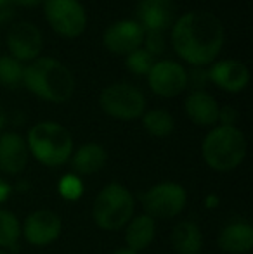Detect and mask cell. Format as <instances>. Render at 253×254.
I'll use <instances>...</instances> for the list:
<instances>
[{"mask_svg":"<svg viewBox=\"0 0 253 254\" xmlns=\"http://www.w3.org/2000/svg\"><path fill=\"white\" fill-rule=\"evenodd\" d=\"M170 44L179 59L191 67H208L222 52L226 30L215 14L208 10H189L172 24Z\"/></svg>","mask_w":253,"mask_h":254,"instance_id":"obj_1","label":"cell"},{"mask_svg":"<svg viewBox=\"0 0 253 254\" xmlns=\"http://www.w3.org/2000/svg\"><path fill=\"white\" fill-rule=\"evenodd\" d=\"M23 87L45 102L64 104L75 94V76L59 59L40 56L24 66Z\"/></svg>","mask_w":253,"mask_h":254,"instance_id":"obj_2","label":"cell"},{"mask_svg":"<svg viewBox=\"0 0 253 254\" xmlns=\"http://www.w3.org/2000/svg\"><path fill=\"white\" fill-rule=\"evenodd\" d=\"M201 156L206 166L217 173L236 170L247 157L245 133L238 127L217 125L203 138Z\"/></svg>","mask_w":253,"mask_h":254,"instance_id":"obj_3","label":"cell"},{"mask_svg":"<svg viewBox=\"0 0 253 254\" xmlns=\"http://www.w3.org/2000/svg\"><path fill=\"white\" fill-rule=\"evenodd\" d=\"M30 156L49 168L63 166L73 154V137L70 130L56 121H38L24 138Z\"/></svg>","mask_w":253,"mask_h":254,"instance_id":"obj_4","label":"cell"},{"mask_svg":"<svg viewBox=\"0 0 253 254\" xmlns=\"http://www.w3.org/2000/svg\"><path fill=\"white\" fill-rule=\"evenodd\" d=\"M134 209L135 201L132 192L125 185L111 182L101 189L92 204V218L101 230L116 232L127 227L134 216Z\"/></svg>","mask_w":253,"mask_h":254,"instance_id":"obj_5","label":"cell"},{"mask_svg":"<svg viewBox=\"0 0 253 254\" xmlns=\"http://www.w3.org/2000/svg\"><path fill=\"white\" fill-rule=\"evenodd\" d=\"M99 106L109 118L134 121L146 113V97L135 85L118 81L102 88L99 94Z\"/></svg>","mask_w":253,"mask_h":254,"instance_id":"obj_6","label":"cell"},{"mask_svg":"<svg viewBox=\"0 0 253 254\" xmlns=\"http://www.w3.org/2000/svg\"><path fill=\"white\" fill-rule=\"evenodd\" d=\"M44 17L51 30L63 38H78L87 30V10L80 0H44Z\"/></svg>","mask_w":253,"mask_h":254,"instance_id":"obj_7","label":"cell"},{"mask_svg":"<svg viewBox=\"0 0 253 254\" xmlns=\"http://www.w3.org/2000/svg\"><path fill=\"white\" fill-rule=\"evenodd\" d=\"M141 204L153 220H170L179 216L187 206V190L177 182H162L141 195Z\"/></svg>","mask_w":253,"mask_h":254,"instance_id":"obj_8","label":"cell"},{"mask_svg":"<svg viewBox=\"0 0 253 254\" xmlns=\"http://www.w3.org/2000/svg\"><path fill=\"white\" fill-rule=\"evenodd\" d=\"M148 87L162 99H173L187 90V69L172 59L155 61L148 73Z\"/></svg>","mask_w":253,"mask_h":254,"instance_id":"obj_9","label":"cell"},{"mask_svg":"<svg viewBox=\"0 0 253 254\" xmlns=\"http://www.w3.org/2000/svg\"><path fill=\"white\" fill-rule=\"evenodd\" d=\"M7 49L9 56L21 64L38 59L44 51V35L37 24L30 21H17L7 31Z\"/></svg>","mask_w":253,"mask_h":254,"instance_id":"obj_10","label":"cell"},{"mask_svg":"<svg viewBox=\"0 0 253 254\" xmlns=\"http://www.w3.org/2000/svg\"><path fill=\"white\" fill-rule=\"evenodd\" d=\"M63 232V220L52 209H37L28 214L21 225V234L28 244L44 248L59 239Z\"/></svg>","mask_w":253,"mask_h":254,"instance_id":"obj_11","label":"cell"},{"mask_svg":"<svg viewBox=\"0 0 253 254\" xmlns=\"http://www.w3.org/2000/svg\"><path fill=\"white\" fill-rule=\"evenodd\" d=\"M144 30L135 19H120L111 23L102 35V45L108 52L125 57L142 47Z\"/></svg>","mask_w":253,"mask_h":254,"instance_id":"obj_12","label":"cell"},{"mask_svg":"<svg viewBox=\"0 0 253 254\" xmlns=\"http://www.w3.org/2000/svg\"><path fill=\"white\" fill-rule=\"evenodd\" d=\"M208 81L227 94H240L250 83V69L236 59H220L206 67Z\"/></svg>","mask_w":253,"mask_h":254,"instance_id":"obj_13","label":"cell"},{"mask_svg":"<svg viewBox=\"0 0 253 254\" xmlns=\"http://www.w3.org/2000/svg\"><path fill=\"white\" fill-rule=\"evenodd\" d=\"M177 19L175 0H139L135 9V21L144 31L165 33Z\"/></svg>","mask_w":253,"mask_h":254,"instance_id":"obj_14","label":"cell"},{"mask_svg":"<svg viewBox=\"0 0 253 254\" xmlns=\"http://www.w3.org/2000/svg\"><path fill=\"white\" fill-rule=\"evenodd\" d=\"M30 151L26 140L16 131L0 133V171L10 177L21 175L28 166Z\"/></svg>","mask_w":253,"mask_h":254,"instance_id":"obj_15","label":"cell"},{"mask_svg":"<svg viewBox=\"0 0 253 254\" xmlns=\"http://www.w3.org/2000/svg\"><path fill=\"white\" fill-rule=\"evenodd\" d=\"M219 102L206 90H194L184 101L187 118L198 127H217L219 123Z\"/></svg>","mask_w":253,"mask_h":254,"instance_id":"obj_16","label":"cell"},{"mask_svg":"<svg viewBox=\"0 0 253 254\" xmlns=\"http://www.w3.org/2000/svg\"><path fill=\"white\" fill-rule=\"evenodd\" d=\"M217 244L227 254L250 253L253 248V227L243 220L231 221L220 230Z\"/></svg>","mask_w":253,"mask_h":254,"instance_id":"obj_17","label":"cell"},{"mask_svg":"<svg viewBox=\"0 0 253 254\" xmlns=\"http://www.w3.org/2000/svg\"><path fill=\"white\" fill-rule=\"evenodd\" d=\"M106 163H108V152L101 144H95V142L80 145L70 157L73 173L84 175V177L99 173L106 166Z\"/></svg>","mask_w":253,"mask_h":254,"instance_id":"obj_18","label":"cell"},{"mask_svg":"<svg viewBox=\"0 0 253 254\" xmlns=\"http://www.w3.org/2000/svg\"><path fill=\"white\" fill-rule=\"evenodd\" d=\"M156 235V220H153L148 214L132 216V220L125 227V248L135 253L144 251L149 248Z\"/></svg>","mask_w":253,"mask_h":254,"instance_id":"obj_19","label":"cell"},{"mask_svg":"<svg viewBox=\"0 0 253 254\" xmlns=\"http://www.w3.org/2000/svg\"><path fill=\"white\" fill-rule=\"evenodd\" d=\"M170 242L177 254H199L203 249V232L194 221H179L172 228Z\"/></svg>","mask_w":253,"mask_h":254,"instance_id":"obj_20","label":"cell"},{"mask_svg":"<svg viewBox=\"0 0 253 254\" xmlns=\"http://www.w3.org/2000/svg\"><path fill=\"white\" fill-rule=\"evenodd\" d=\"M142 127L151 137L165 138L175 130V120L167 109H149L141 116Z\"/></svg>","mask_w":253,"mask_h":254,"instance_id":"obj_21","label":"cell"},{"mask_svg":"<svg viewBox=\"0 0 253 254\" xmlns=\"http://www.w3.org/2000/svg\"><path fill=\"white\" fill-rule=\"evenodd\" d=\"M21 237V221L9 209L0 207V249H9L17 244Z\"/></svg>","mask_w":253,"mask_h":254,"instance_id":"obj_22","label":"cell"},{"mask_svg":"<svg viewBox=\"0 0 253 254\" xmlns=\"http://www.w3.org/2000/svg\"><path fill=\"white\" fill-rule=\"evenodd\" d=\"M24 64L10 56H0V87L17 88L23 85Z\"/></svg>","mask_w":253,"mask_h":254,"instance_id":"obj_23","label":"cell"},{"mask_svg":"<svg viewBox=\"0 0 253 254\" xmlns=\"http://www.w3.org/2000/svg\"><path fill=\"white\" fill-rule=\"evenodd\" d=\"M155 61L156 59L146 49L139 47L134 52L128 54V56H125V67L135 76H148Z\"/></svg>","mask_w":253,"mask_h":254,"instance_id":"obj_24","label":"cell"},{"mask_svg":"<svg viewBox=\"0 0 253 254\" xmlns=\"http://www.w3.org/2000/svg\"><path fill=\"white\" fill-rule=\"evenodd\" d=\"M58 190L61 194L63 199L66 201H78L84 194V185H82V180L77 177L75 173L64 175V177L59 180Z\"/></svg>","mask_w":253,"mask_h":254,"instance_id":"obj_25","label":"cell"},{"mask_svg":"<svg viewBox=\"0 0 253 254\" xmlns=\"http://www.w3.org/2000/svg\"><path fill=\"white\" fill-rule=\"evenodd\" d=\"M142 49H146L155 59L160 56H163V54H165V49H167L165 33H160V31H144Z\"/></svg>","mask_w":253,"mask_h":254,"instance_id":"obj_26","label":"cell"},{"mask_svg":"<svg viewBox=\"0 0 253 254\" xmlns=\"http://www.w3.org/2000/svg\"><path fill=\"white\" fill-rule=\"evenodd\" d=\"M208 83L210 81H208L206 67H191L187 71V88H191V92L205 90V87Z\"/></svg>","mask_w":253,"mask_h":254,"instance_id":"obj_27","label":"cell"},{"mask_svg":"<svg viewBox=\"0 0 253 254\" xmlns=\"http://www.w3.org/2000/svg\"><path fill=\"white\" fill-rule=\"evenodd\" d=\"M238 121V111L233 106H220L219 107V123L224 127H236Z\"/></svg>","mask_w":253,"mask_h":254,"instance_id":"obj_28","label":"cell"},{"mask_svg":"<svg viewBox=\"0 0 253 254\" xmlns=\"http://www.w3.org/2000/svg\"><path fill=\"white\" fill-rule=\"evenodd\" d=\"M14 7L10 3V0H0V24L9 23L14 17Z\"/></svg>","mask_w":253,"mask_h":254,"instance_id":"obj_29","label":"cell"},{"mask_svg":"<svg viewBox=\"0 0 253 254\" xmlns=\"http://www.w3.org/2000/svg\"><path fill=\"white\" fill-rule=\"evenodd\" d=\"M42 2H44V0H10V3H12L14 9H16V7H23V9H33V7L42 5Z\"/></svg>","mask_w":253,"mask_h":254,"instance_id":"obj_30","label":"cell"},{"mask_svg":"<svg viewBox=\"0 0 253 254\" xmlns=\"http://www.w3.org/2000/svg\"><path fill=\"white\" fill-rule=\"evenodd\" d=\"M10 192H12V187H10L7 182H3L2 178H0V204L5 202L7 199H9Z\"/></svg>","mask_w":253,"mask_h":254,"instance_id":"obj_31","label":"cell"},{"mask_svg":"<svg viewBox=\"0 0 253 254\" xmlns=\"http://www.w3.org/2000/svg\"><path fill=\"white\" fill-rule=\"evenodd\" d=\"M7 121H9V118H7V111H5V107H3V104L0 102V133H2L3 128H5Z\"/></svg>","mask_w":253,"mask_h":254,"instance_id":"obj_32","label":"cell"},{"mask_svg":"<svg viewBox=\"0 0 253 254\" xmlns=\"http://www.w3.org/2000/svg\"><path fill=\"white\" fill-rule=\"evenodd\" d=\"M113 254H139V253L132 251V249H128V248H120V249H116Z\"/></svg>","mask_w":253,"mask_h":254,"instance_id":"obj_33","label":"cell"},{"mask_svg":"<svg viewBox=\"0 0 253 254\" xmlns=\"http://www.w3.org/2000/svg\"><path fill=\"white\" fill-rule=\"evenodd\" d=\"M0 254H10V253H7L5 249H0Z\"/></svg>","mask_w":253,"mask_h":254,"instance_id":"obj_34","label":"cell"}]
</instances>
